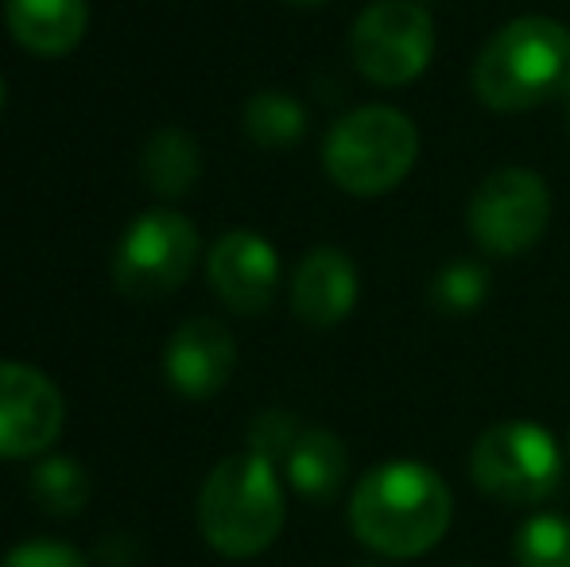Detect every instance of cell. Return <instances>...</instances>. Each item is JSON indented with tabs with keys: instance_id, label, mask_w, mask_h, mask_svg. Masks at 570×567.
Segmentation results:
<instances>
[{
	"instance_id": "10",
	"label": "cell",
	"mask_w": 570,
	"mask_h": 567,
	"mask_svg": "<svg viewBox=\"0 0 570 567\" xmlns=\"http://www.w3.org/2000/svg\"><path fill=\"white\" fill-rule=\"evenodd\" d=\"M210 287L237 315H261L272 307L279 287V257L268 237L253 229H229L214 242L206 261Z\"/></svg>"
},
{
	"instance_id": "3",
	"label": "cell",
	"mask_w": 570,
	"mask_h": 567,
	"mask_svg": "<svg viewBox=\"0 0 570 567\" xmlns=\"http://www.w3.org/2000/svg\"><path fill=\"white\" fill-rule=\"evenodd\" d=\"M198 529L206 545L229 560H248L272 548L284 529V490L276 462L253 451L222 459L198 493Z\"/></svg>"
},
{
	"instance_id": "22",
	"label": "cell",
	"mask_w": 570,
	"mask_h": 567,
	"mask_svg": "<svg viewBox=\"0 0 570 567\" xmlns=\"http://www.w3.org/2000/svg\"><path fill=\"white\" fill-rule=\"evenodd\" d=\"M287 4H323V0H287Z\"/></svg>"
},
{
	"instance_id": "20",
	"label": "cell",
	"mask_w": 570,
	"mask_h": 567,
	"mask_svg": "<svg viewBox=\"0 0 570 567\" xmlns=\"http://www.w3.org/2000/svg\"><path fill=\"white\" fill-rule=\"evenodd\" d=\"M303 424L292 417V412H279V409H268L248 424V451L261 454L268 462H284L287 451L295 447L299 439Z\"/></svg>"
},
{
	"instance_id": "11",
	"label": "cell",
	"mask_w": 570,
	"mask_h": 567,
	"mask_svg": "<svg viewBox=\"0 0 570 567\" xmlns=\"http://www.w3.org/2000/svg\"><path fill=\"white\" fill-rule=\"evenodd\" d=\"M237 370V342L218 319H190L171 334L164 350L167 385L187 401H210L229 385Z\"/></svg>"
},
{
	"instance_id": "26",
	"label": "cell",
	"mask_w": 570,
	"mask_h": 567,
	"mask_svg": "<svg viewBox=\"0 0 570 567\" xmlns=\"http://www.w3.org/2000/svg\"><path fill=\"white\" fill-rule=\"evenodd\" d=\"M567 454H570V439H567Z\"/></svg>"
},
{
	"instance_id": "17",
	"label": "cell",
	"mask_w": 570,
	"mask_h": 567,
	"mask_svg": "<svg viewBox=\"0 0 570 567\" xmlns=\"http://www.w3.org/2000/svg\"><path fill=\"white\" fill-rule=\"evenodd\" d=\"M31 498L43 514L51 517H75L90 501V475L67 454H47L31 470Z\"/></svg>"
},
{
	"instance_id": "15",
	"label": "cell",
	"mask_w": 570,
	"mask_h": 567,
	"mask_svg": "<svg viewBox=\"0 0 570 567\" xmlns=\"http://www.w3.org/2000/svg\"><path fill=\"white\" fill-rule=\"evenodd\" d=\"M140 175L159 198H183L203 175V148L187 129H159L140 151Z\"/></svg>"
},
{
	"instance_id": "9",
	"label": "cell",
	"mask_w": 570,
	"mask_h": 567,
	"mask_svg": "<svg viewBox=\"0 0 570 567\" xmlns=\"http://www.w3.org/2000/svg\"><path fill=\"white\" fill-rule=\"evenodd\" d=\"M67 420L62 393L47 373L0 362V459H36L55 447Z\"/></svg>"
},
{
	"instance_id": "5",
	"label": "cell",
	"mask_w": 570,
	"mask_h": 567,
	"mask_svg": "<svg viewBox=\"0 0 570 567\" xmlns=\"http://www.w3.org/2000/svg\"><path fill=\"white\" fill-rule=\"evenodd\" d=\"M470 478L485 498L504 506H535L559 490L563 454L548 428L504 420L478 436L470 451Z\"/></svg>"
},
{
	"instance_id": "4",
	"label": "cell",
	"mask_w": 570,
	"mask_h": 567,
	"mask_svg": "<svg viewBox=\"0 0 570 567\" xmlns=\"http://www.w3.org/2000/svg\"><path fill=\"white\" fill-rule=\"evenodd\" d=\"M420 159V129L392 106H361L334 121L323 144V167L334 187L357 198L389 195Z\"/></svg>"
},
{
	"instance_id": "19",
	"label": "cell",
	"mask_w": 570,
	"mask_h": 567,
	"mask_svg": "<svg viewBox=\"0 0 570 567\" xmlns=\"http://www.w3.org/2000/svg\"><path fill=\"white\" fill-rule=\"evenodd\" d=\"M517 564L520 567H570V521L556 514L528 517L517 532Z\"/></svg>"
},
{
	"instance_id": "23",
	"label": "cell",
	"mask_w": 570,
	"mask_h": 567,
	"mask_svg": "<svg viewBox=\"0 0 570 567\" xmlns=\"http://www.w3.org/2000/svg\"><path fill=\"white\" fill-rule=\"evenodd\" d=\"M0 109H4V78H0Z\"/></svg>"
},
{
	"instance_id": "21",
	"label": "cell",
	"mask_w": 570,
	"mask_h": 567,
	"mask_svg": "<svg viewBox=\"0 0 570 567\" xmlns=\"http://www.w3.org/2000/svg\"><path fill=\"white\" fill-rule=\"evenodd\" d=\"M0 567H86V556L78 553V548L62 545V540L36 537V540L16 545Z\"/></svg>"
},
{
	"instance_id": "16",
	"label": "cell",
	"mask_w": 570,
	"mask_h": 567,
	"mask_svg": "<svg viewBox=\"0 0 570 567\" xmlns=\"http://www.w3.org/2000/svg\"><path fill=\"white\" fill-rule=\"evenodd\" d=\"M240 129L253 144L268 151H284L307 133V109L284 90H261L240 109Z\"/></svg>"
},
{
	"instance_id": "6",
	"label": "cell",
	"mask_w": 570,
	"mask_h": 567,
	"mask_svg": "<svg viewBox=\"0 0 570 567\" xmlns=\"http://www.w3.org/2000/svg\"><path fill=\"white\" fill-rule=\"evenodd\" d=\"M350 59L361 78L396 90L435 59V20L423 0H376L353 20Z\"/></svg>"
},
{
	"instance_id": "25",
	"label": "cell",
	"mask_w": 570,
	"mask_h": 567,
	"mask_svg": "<svg viewBox=\"0 0 570 567\" xmlns=\"http://www.w3.org/2000/svg\"><path fill=\"white\" fill-rule=\"evenodd\" d=\"M567 121H570V106H567Z\"/></svg>"
},
{
	"instance_id": "2",
	"label": "cell",
	"mask_w": 570,
	"mask_h": 567,
	"mask_svg": "<svg viewBox=\"0 0 570 567\" xmlns=\"http://www.w3.org/2000/svg\"><path fill=\"white\" fill-rule=\"evenodd\" d=\"M473 94L497 114H528L570 98V28L551 16H517L473 59Z\"/></svg>"
},
{
	"instance_id": "14",
	"label": "cell",
	"mask_w": 570,
	"mask_h": 567,
	"mask_svg": "<svg viewBox=\"0 0 570 567\" xmlns=\"http://www.w3.org/2000/svg\"><path fill=\"white\" fill-rule=\"evenodd\" d=\"M287 482L299 498L307 501H334L350 470V454H345L342 439L326 428H303L295 447L284 459Z\"/></svg>"
},
{
	"instance_id": "18",
	"label": "cell",
	"mask_w": 570,
	"mask_h": 567,
	"mask_svg": "<svg viewBox=\"0 0 570 567\" xmlns=\"http://www.w3.org/2000/svg\"><path fill=\"white\" fill-rule=\"evenodd\" d=\"M489 268L473 265V261H451L435 273L431 281V303L443 315H473V311L485 307L489 300Z\"/></svg>"
},
{
	"instance_id": "1",
	"label": "cell",
	"mask_w": 570,
	"mask_h": 567,
	"mask_svg": "<svg viewBox=\"0 0 570 567\" xmlns=\"http://www.w3.org/2000/svg\"><path fill=\"white\" fill-rule=\"evenodd\" d=\"M350 529L365 548L392 560L423 556L451 529V490L423 462L392 459L357 482Z\"/></svg>"
},
{
	"instance_id": "13",
	"label": "cell",
	"mask_w": 570,
	"mask_h": 567,
	"mask_svg": "<svg viewBox=\"0 0 570 567\" xmlns=\"http://www.w3.org/2000/svg\"><path fill=\"white\" fill-rule=\"evenodd\" d=\"M4 20L23 51L59 59L82 43L90 0H4Z\"/></svg>"
},
{
	"instance_id": "7",
	"label": "cell",
	"mask_w": 570,
	"mask_h": 567,
	"mask_svg": "<svg viewBox=\"0 0 570 567\" xmlns=\"http://www.w3.org/2000/svg\"><path fill=\"white\" fill-rule=\"evenodd\" d=\"M198 261V229L179 211H144L114 253V287L125 300L148 303L179 292Z\"/></svg>"
},
{
	"instance_id": "8",
	"label": "cell",
	"mask_w": 570,
	"mask_h": 567,
	"mask_svg": "<svg viewBox=\"0 0 570 567\" xmlns=\"http://www.w3.org/2000/svg\"><path fill=\"white\" fill-rule=\"evenodd\" d=\"M551 222V190L528 167H501L478 183L465 211V229L489 257H520Z\"/></svg>"
},
{
	"instance_id": "24",
	"label": "cell",
	"mask_w": 570,
	"mask_h": 567,
	"mask_svg": "<svg viewBox=\"0 0 570 567\" xmlns=\"http://www.w3.org/2000/svg\"><path fill=\"white\" fill-rule=\"evenodd\" d=\"M357 567H381V564H357Z\"/></svg>"
},
{
	"instance_id": "12",
	"label": "cell",
	"mask_w": 570,
	"mask_h": 567,
	"mask_svg": "<svg viewBox=\"0 0 570 567\" xmlns=\"http://www.w3.org/2000/svg\"><path fill=\"white\" fill-rule=\"evenodd\" d=\"M357 307V265L334 245H318L292 276V311L307 326H334Z\"/></svg>"
}]
</instances>
